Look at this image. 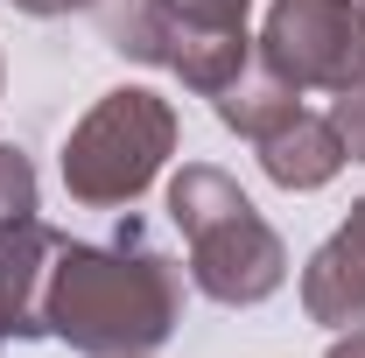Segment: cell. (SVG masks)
I'll list each match as a JSON object with an SVG mask.
<instances>
[{
  "instance_id": "6da1fadb",
  "label": "cell",
  "mask_w": 365,
  "mask_h": 358,
  "mask_svg": "<svg viewBox=\"0 0 365 358\" xmlns=\"http://www.w3.org/2000/svg\"><path fill=\"white\" fill-rule=\"evenodd\" d=\"M182 316V274L140 218L106 239H63L43 288V330L85 358H140Z\"/></svg>"
},
{
  "instance_id": "7a4b0ae2",
  "label": "cell",
  "mask_w": 365,
  "mask_h": 358,
  "mask_svg": "<svg viewBox=\"0 0 365 358\" xmlns=\"http://www.w3.org/2000/svg\"><path fill=\"white\" fill-rule=\"evenodd\" d=\"M169 218L190 246V281L218 302V310H253L288 281V253L253 197L211 169V162H182L169 176Z\"/></svg>"
},
{
  "instance_id": "3957f363",
  "label": "cell",
  "mask_w": 365,
  "mask_h": 358,
  "mask_svg": "<svg viewBox=\"0 0 365 358\" xmlns=\"http://www.w3.org/2000/svg\"><path fill=\"white\" fill-rule=\"evenodd\" d=\"M98 14L120 56L162 63L204 98L253 63V36H246L253 0H98Z\"/></svg>"
},
{
  "instance_id": "277c9868",
  "label": "cell",
  "mask_w": 365,
  "mask_h": 358,
  "mask_svg": "<svg viewBox=\"0 0 365 358\" xmlns=\"http://www.w3.org/2000/svg\"><path fill=\"white\" fill-rule=\"evenodd\" d=\"M176 155V113L148 85H120L63 140V190L85 211H127Z\"/></svg>"
},
{
  "instance_id": "5b68a950",
  "label": "cell",
  "mask_w": 365,
  "mask_h": 358,
  "mask_svg": "<svg viewBox=\"0 0 365 358\" xmlns=\"http://www.w3.org/2000/svg\"><path fill=\"white\" fill-rule=\"evenodd\" d=\"M253 49L295 91H351L365 85V7L359 0H274Z\"/></svg>"
},
{
  "instance_id": "8992f818",
  "label": "cell",
  "mask_w": 365,
  "mask_h": 358,
  "mask_svg": "<svg viewBox=\"0 0 365 358\" xmlns=\"http://www.w3.org/2000/svg\"><path fill=\"white\" fill-rule=\"evenodd\" d=\"M63 232L29 218H0V352L21 337H49L43 330V288H49V260H56Z\"/></svg>"
},
{
  "instance_id": "52a82bcc",
  "label": "cell",
  "mask_w": 365,
  "mask_h": 358,
  "mask_svg": "<svg viewBox=\"0 0 365 358\" xmlns=\"http://www.w3.org/2000/svg\"><path fill=\"white\" fill-rule=\"evenodd\" d=\"M302 310L330 330H365V197L302 267Z\"/></svg>"
},
{
  "instance_id": "ba28073f",
  "label": "cell",
  "mask_w": 365,
  "mask_h": 358,
  "mask_svg": "<svg viewBox=\"0 0 365 358\" xmlns=\"http://www.w3.org/2000/svg\"><path fill=\"white\" fill-rule=\"evenodd\" d=\"M253 148H260V169H267L281 190H323V183L351 162L337 120H323V113H295L288 127H274V134L253 140Z\"/></svg>"
},
{
  "instance_id": "9c48e42d",
  "label": "cell",
  "mask_w": 365,
  "mask_h": 358,
  "mask_svg": "<svg viewBox=\"0 0 365 358\" xmlns=\"http://www.w3.org/2000/svg\"><path fill=\"white\" fill-rule=\"evenodd\" d=\"M211 113L225 120L232 134L267 140L274 127H288V120L302 113V91L288 85V78H274L267 63H260V49H253V63H246V71H239L225 91H211Z\"/></svg>"
},
{
  "instance_id": "30bf717a",
  "label": "cell",
  "mask_w": 365,
  "mask_h": 358,
  "mask_svg": "<svg viewBox=\"0 0 365 358\" xmlns=\"http://www.w3.org/2000/svg\"><path fill=\"white\" fill-rule=\"evenodd\" d=\"M29 211H36V162L0 140V218H29Z\"/></svg>"
},
{
  "instance_id": "8fae6325",
  "label": "cell",
  "mask_w": 365,
  "mask_h": 358,
  "mask_svg": "<svg viewBox=\"0 0 365 358\" xmlns=\"http://www.w3.org/2000/svg\"><path fill=\"white\" fill-rule=\"evenodd\" d=\"M337 134H344V155L351 162H365V85H351V91H337Z\"/></svg>"
},
{
  "instance_id": "7c38bea8",
  "label": "cell",
  "mask_w": 365,
  "mask_h": 358,
  "mask_svg": "<svg viewBox=\"0 0 365 358\" xmlns=\"http://www.w3.org/2000/svg\"><path fill=\"white\" fill-rule=\"evenodd\" d=\"M21 14H36V21H56V14H85V7H98V0H14Z\"/></svg>"
},
{
  "instance_id": "4fadbf2b",
  "label": "cell",
  "mask_w": 365,
  "mask_h": 358,
  "mask_svg": "<svg viewBox=\"0 0 365 358\" xmlns=\"http://www.w3.org/2000/svg\"><path fill=\"white\" fill-rule=\"evenodd\" d=\"M330 358H365V330H337V344H330Z\"/></svg>"
},
{
  "instance_id": "5bb4252c",
  "label": "cell",
  "mask_w": 365,
  "mask_h": 358,
  "mask_svg": "<svg viewBox=\"0 0 365 358\" xmlns=\"http://www.w3.org/2000/svg\"><path fill=\"white\" fill-rule=\"evenodd\" d=\"M359 7H365V0H359Z\"/></svg>"
}]
</instances>
